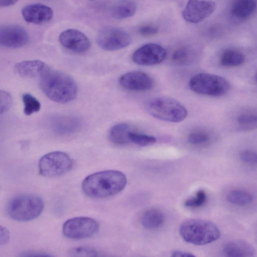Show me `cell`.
Masks as SVG:
<instances>
[{
    "instance_id": "1",
    "label": "cell",
    "mask_w": 257,
    "mask_h": 257,
    "mask_svg": "<svg viewBox=\"0 0 257 257\" xmlns=\"http://www.w3.org/2000/svg\"><path fill=\"white\" fill-rule=\"evenodd\" d=\"M125 175L117 170H105L87 176L82 183L83 192L94 198H103L113 196L125 187Z\"/></svg>"
},
{
    "instance_id": "33",
    "label": "cell",
    "mask_w": 257,
    "mask_h": 257,
    "mask_svg": "<svg viewBox=\"0 0 257 257\" xmlns=\"http://www.w3.org/2000/svg\"><path fill=\"white\" fill-rule=\"evenodd\" d=\"M12 102L11 95L6 91H1V113L7 111Z\"/></svg>"
},
{
    "instance_id": "9",
    "label": "cell",
    "mask_w": 257,
    "mask_h": 257,
    "mask_svg": "<svg viewBox=\"0 0 257 257\" xmlns=\"http://www.w3.org/2000/svg\"><path fill=\"white\" fill-rule=\"evenodd\" d=\"M96 42L104 50L116 51L128 46L131 43V38L126 31L121 28L107 26L98 32Z\"/></svg>"
},
{
    "instance_id": "3",
    "label": "cell",
    "mask_w": 257,
    "mask_h": 257,
    "mask_svg": "<svg viewBox=\"0 0 257 257\" xmlns=\"http://www.w3.org/2000/svg\"><path fill=\"white\" fill-rule=\"evenodd\" d=\"M179 232L185 241L197 245L210 243L220 236V231L214 223L197 218L187 219L182 222Z\"/></svg>"
},
{
    "instance_id": "26",
    "label": "cell",
    "mask_w": 257,
    "mask_h": 257,
    "mask_svg": "<svg viewBox=\"0 0 257 257\" xmlns=\"http://www.w3.org/2000/svg\"><path fill=\"white\" fill-rule=\"evenodd\" d=\"M22 100L24 105V112L27 115H30L39 111L41 104L34 96L29 93L22 95Z\"/></svg>"
},
{
    "instance_id": "16",
    "label": "cell",
    "mask_w": 257,
    "mask_h": 257,
    "mask_svg": "<svg viewBox=\"0 0 257 257\" xmlns=\"http://www.w3.org/2000/svg\"><path fill=\"white\" fill-rule=\"evenodd\" d=\"M49 67L44 62L38 60L24 61L15 66L16 72L25 78L40 77Z\"/></svg>"
},
{
    "instance_id": "29",
    "label": "cell",
    "mask_w": 257,
    "mask_h": 257,
    "mask_svg": "<svg viewBox=\"0 0 257 257\" xmlns=\"http://www.w3.org/2000/svg\"><path fill=\"white\" fill-rule=\"evenodd\" d=\"M237 121L239 126L244 129L256 127H257V113L240 114L237 117Z\"/></svg>"
},
{
    "instance_id": "30",
    "label": "cell",
    "mask_w": 257,
    "mask_h": 257,
    "mask_svg": "<svg viewBox=\"0 0 257 257\" xmlns=\"http://www.w3.org/2000/svg\"><path fill=\"white\" fill-rule=\"evenodd\" d=\"M69 253L72 256H96L98 255V252L96 249L86 246L74 247L70 250Z\"/></svg>"
},
{
    "instance_id": "4",
    "label": "cell",
    "mask_w": 257,
    "mask_h": 257,
    "mask_svg": "<svg viewBox=\"0 0 257 257\" xmlns=\"http://www.w3.org/2000/svg\"><path fill=\"white\" fill-rule=\"evenodd\" d=\"M43 199L34 194H21L12 198L7 206V213L13 220L28 221L38 217L44 209Z\"/></svg>"
},
{
    "instance_id": "7",
    "label": "cell",
    "mask_w": 257,
    "mask_h": 257,
    "mask_svg": "<svg viewBox=\"0 0 257 257\" xmlns=\"http://www.w3.org/2000/svg\"><path fill=\"white\" fill-rule=\"evenodd\" d=\"M73 165V161L68 154L61 151H54L41 157L38 163V170L44 177H56L70 171Z\"/></svg>"
},
{
    "instance_id": "20",
    "label": "cell",
    "mask_w": 257,
    "mask_h": 257,
    "mask_svg": "<svg viewBox=\"0 0 257 257\" xmlns=\"http://www.w3.org/2000/svg\"><path fill=\"white\" fill-rule=\"evenodd\" d=\"M137 10L136 4L131 0H121L112 8V17L117 20H122L132 17Z\"/></svg>"
},
{
    "instance_id": "32",
    "label": "cell",
    "mask_w": 257,
    "mask_h": 257,
    "mask_svg": "<svg viewBox=\"0 0 257 257\" xmlns=\"http://www.w3.org/2000/svg\"><path fill=\"white\" fill-rule=\"evenodd\" d=\"M241 161L245 164L255 166L257 165V153L250 150H245L241 152L239 155Z\"/></svg>"
},
{
    "instance_id": "19",
    "label": "cell",
    "mask_w": 257,
    "mask_h": 257,
    "mask_svg": "<svg viewBox=\"0 0 257 257\" xmlns=\"http://www.w3.org/2000/svg\"><path fill=\"white\" fill-rule=\"evenodd\" d=\"M132 130L130 126L125 123H119L111 127L108 134L110 141L114 144L122 145L131 142Z\"/></svg>"
},
{
    "instance_id": "5",
    "label": "cell",
    "mask_w": 257,
    "mask_h": 257,
    "mask_svg": "<svg viewBox=\"0 0 257 257\" xmlns=\"http://www.w3.org/2000/svg\"><path fill=\"white\" fill-rule=\"evenodd\" d=\"M146 109L153 117L169 122L182 121L187 115V110L182 103L168 97H158L150 100Z\"/></svg>"
},
{
    "instance_id": "35",
    "label": "cell",
    "mask_w": 257,
    "mask_h": 257,
    "mask_svg": "<svg viewBox=\"0 0 257 257\" xmlns=\"http://www.w3.org/2000/svg\"><path fill=\"white\" fill-rule=\"evenodd\" d=\"M10 233L9 230L5 226H1L0 227V244L5 245L9 240Z\"/></svg>"
},
{
    "instance_id": "14",
    "label": "cell",
    "mask_w": 257,
    "mask_h": 257,
    "mask_svg": "<svg viewBox=\"0 0 257 257\" xmlns=\"http://www.w3.org/2000/svg\"><path fill=\"white\" fill-rule=\"evenodd\" d=\"M119 83L125 89L137 91L150 90L154 85L153 79L141 71H133L122 75L119 78Z\"/></svg>"
},
{
    "instance_id": "6",
    "label": "cell",
    "mask_w": 257,
    "mask_h": 257,
    "mask_svg": "<svg viewBox=\"0 0 257 257\" xmlns=\"http://www.w3.org/2000/svg\"><path fill=\"white\" fill-rule=\"evenodd\" d=\"M189 86L193 92L211 96H220L229 91L230 85L224 78L208 73H199L191 78Z\"/></svg>"
},
{
    "instance_id": "2",
    "label": "cell",
    "mask_w": 257,
    "mask_h": 257,
    "mask_svg": "<svg viewBox=\"0 0 257 257\" xmlns=\"http://www.w3.org/2000/svg\"><path fill=\"white\" fill-rule=\"evenodd\" d=\"M40 87L53 101L65 103L75 98L78 88L75 81L63 72L49 68L40 77Z\"/></svg>"
},
{
    "instance_id": "38",
    "label": "cell",
    "mask_w": 257,
    "mask_h": 257,
    "mask_svg": "<svg viewBox=\"0 0 257 257\" xmlns=\"http://www.w3.org/2000/svg\"><path fill=\"white\" fill-rule=\"evenodd\" d=\"M22 256H51L49 254H46V253L44 252H25Z\"/></svg>"
},
{
    "instance_id": "36",
    "label": "cell",
    "mask_w": 257,
    "mask_h": 257,
    "mask_svg": "<svg viewBox=\"0 0 257 257\" xmlns=\"http://www.w3.org/2000/svg\"><path fill=\"white\" fill-rule=\"evenodd\" d=\"M171 256L174 257H190L194 256L195 255L191 253L186 251L176 250L172 253Z\"/></svg>"
},
{
    "instance_id": "8",
    "label": "cell",
    "mask_w": 257,
    "mask_h": 257,
    "mask_svg": "<svg viewBox=\"0 0 257 257\" xmlns=\"http://www.w3.org/2000/svg\"><path fill=\"white\" fill-rule=\"evenodd\" d=\"M99 224L88 217H76L66 220L63 225L65 236L73 239L87 238L94 235L99 230Z\"/></svg>"
},
{
    "instance_id": "25",
    "label": "cell",
    "mask_w": 257,
    "mask_h": 257,
    "mask_svg": "<svg viewBox=\"0 0 257 257\" xmlns=\"http://www.w3.org/2000/svg\"><path fill=\"white\" fill-rule=\"evenodd\" d=\"M227 200L231 204L237 206H245L253 201V197L249 192L240 190L230 191L226 196Z\"/></svg>"
},
{
    "instance_id": "28",
    "label": "cell",
    "mask_w": 257,
    "mask_h": 257,
    "mask_svg": "<svg viewBox=\"0 0 257 257\" xmlns=\"http://www.w3.org/2000/svg\"><path fill=\"white\" fill-rule=\"evenodd\" d=\"M210 136L207 132L202 130L193 131L188 136V142L193 145H203L209 142Z\"/></svg>"
},
{
    "instance_id": "21",
    "label": "cell",
    "mask_w": 257,
    "mask_h": 257,
    "mask_svg": "<svg viewBox=\"0 0 257 257\" xmlns=\"http://www.w3.org/2000/svg\"><path fill=\"white\" fill-rule=\"evenodd\" d=\"M54 131L60 134H69L75 131L79 126V121L76 117L59 116L52 121Z\"/></svg>"
},
{
    "instance_id": "15",
    "label": "cell",
    "mask_w": 257,
    "mask_h": 257,
    "mask_svg": "<svg viewBox=\"0 0 257 257\" xmlns=\"http://www.w3.org/2000/svg\"><path fill=\"white\" fill-rule=\"evenodd\" d=\"M22 15L26 22L33 24H42L49 22L53 17V10L46 5L33 4L22 9Z\"/></svg>"
},
{
    "instance_id": "39",
    "label": "cell",
    "mask_w": 257,
    "mask_h": 257,
    "mask_svg": "<svg viewBox=\"0 0 257 257\" xmlns=\"http://www.w3.org/2000/svg\"><path fill=\"white\" fill-rule=\"evenodd\" d=\"M255 79L256 82H257V73H256V75H255Z\"/></svg>"
},
{
    "instance_id": "11",
    "label": "cell",
    "mask_w": 257,
    "mask_h": 257,
    "mask_svg": "<svg viewBox=\"0 0 257 257\" xmlns=\"http://www.w3.org/2000/svg\"><path fill=\"white\" fill-rule=\"evenodd\" d=\"M167 52L161 45L155 43L146 44L133 54V62L138 65L151 66L158 64L166 58Z\"/></svg>"
},
{
    "instance_id": "27",
    "label": "cell",
    "mask_w": 257,
    "mask_h": 257,
    "mask_svg": "<svg viewBox=\"0 0 257 257\" xmlns=\"http://www.w3.org/2000/svg\"><path fill=\"white\" fill-rule=\"evenodd\" d=\"M131 142L134 144L145 147L155 144L157 139L154 136L132 132L131 134Z\"/></svg>"
},
{
    "instance_id": "10",
    "label": "cell",
    "mask_w": 257,
    "mask_h": 257,
    "mask_svg": "<svg viewBox=\"0 0 257 257\" xmlns=\"http://www.w3.org/2000/svg\"><path fill=\"white\" fill-rule=\"evenodd\" d=\"M215 9L213 0H188L182 15L187 22L198 23L209 17Z\"/></svg>"
},
{
    "instance_id": "34",
    "label": "cell",
    "mask_w": 257,
    "mask_h": 257,
    "mask_svg": "<svg viewBox=\"0 0 257 257\" xmlns=\"http://www.w3.org/2000/svg\"><path fill=\"white\" fill-rule=\"evenodd\" d=\"M159 29L156 26L147 25L141 27L139 29V33L144 36L154 35L158 32Z\"/></svg>"
},
{
    "instance_id": "12",
    "label": "cell",
    "mask_w": 257,
    "mask_h": 257,
    "mask_svg": "<svg viewBox=\"0 0 257 257\" xmlns=\"http://www.w3.org/2000/svg\"><path fill=\"white\" fill-rule=\"evenodd\" d=\"M29 37L26 30L16 25H6L0 27L1 45L9 48H17L25 46Z\"/></svg>"
},
{
    "instance_id": "24",
    "label": "cell",
    "mask_w": 257,
    "mask_h": 257,
    "mask_svg": "<svg viewBox=\"0 0 257 257\" xmlns=\"http://www.w3.org/2000/svg\"><path fill=\"white\" fill-rule=\"evenodd\" d=\"M245 61L244 55L240 52L228 50L221 55L220 63L221 65L227 67H236L242 64Z\"/></svg>"
},
{
    "instance_id": "17",
    "label": "cell",
    "mask_w": 257,
    "mask_h": 257,
    "mask_svg": "<svg viewBox=\"0 0 257 257\" xmlns=\"http://www.w3.org/2000/svg\"><path fill=\"white\" fill-rule=\"evenodd\" d=\"M223 253L229 257H244L254 256V247L248 242L235 240L227 242L223 246Z\"/></svg>"
},
{
    "instance_id": "37",
    "label": "cell",
    "mask_w": 257,
    "mask_h": 257,
    "mask_svg": "<svg viewBox=\"0 0 257 257\" xmlns=\"http://www.w3.org/2000/svg\"><path fill=\"white\" fill-rule=\"evenodd\" d=\"M18 0H0L1 7H7L16 4Z\"/></svg>"
},
{
    "instance_id": "31",
    "label": "cell",
    "mask_w": 257,
    "mask_h": 257,
    "mask_svg": "<svg viewBox=\"0 0 257 257\" xmlns=\"http://www.w3.org/2000/svg\"><path fill=\"white\" fill-rule=\"evenodd\" d=\"M206 201V194L204 191L199 190L196 193L195 196L187 199L185 201V205L191 208H198L203 206Z\"/></svg>"
},
{
    "instance_id": "22",
    "label": "cell",
    "mask_w": 257,
    "mask_h": 257,
    "mask_svg": "<svg viewBox=\"0 0 257 257\" xmlns=\"http://www.w3.org/2000/svg\"><path fill=\"white\" fill-rule=\"evenodd\" d=\"M164 214L158 209H149L143 215L142 223L148 229H155L161 226L164 221Z\"/></svg>"
},
{
    "instance_id": "18",
    "label": "cell",
    "mask_w": 257,
    "mask_h": 257,
    "mask_svg": "<svg viewBox=\"0 0 257 257\" xmlns=\"http://www.w3.org/2000/svg\"><path fill=\"white\" fill-rule=\"evenodd\" d=\"M256 7L255 0H235L231 8V14L238 20H245L253 14Z\"/></svg>"
},
{
    "instance_id": "13",
    "label": "cell",
    "mask_w": 257,
    "mask_h": 257,
    "mask_svg": "<svg viewBox=\"0 0 257 257\" xmlns=\"http://www.w3.org/2000/svg\"><path fill=\"white\" fill-rule=\"evenodd\" d=\"M59 42L66 49L75 53H83L90 47L91 43L87 37L80 31L67 29L59 36Z\"/></svg>"
},
{
    "instance_id": "23",
    "label": "cell",
    "mask_w": 257,
    "mask_h": 257,
    "mask_svg": "<svg viewBox=\"0 0 257 257\" xmlns=\"http://www.w3.org/2000/svg\"><path fill=\"white\" fill-rule=\"evenodd\" d=\"M195 52L192 48L183 46L176 49L172 53V60L176 65L185 66L193 63Z\"/></svg>"
}]
</instances>
